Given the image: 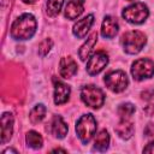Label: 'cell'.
<instances>
[{
	"instance_id": "16",
	"label": "cell",
	"mask_w": 154,
	"mask_h": 154,
	"mask_svg": "<svg viewBox=\"0 0 154 154\" xmlns=\"http://www.w3.org/2000/svg\"><path fill=\"white\" fill-rule=\"evenodd\" d=\"M96 41H97V34H96V32H93V34L89 36V38L82 45V47H81L79 51H78V55H79L81 60L84 61V60H87V59L89 58V55H90V53H91V51H93V48H94Z\"/></svg>"
},
{
	"instance_id": "9",
	"label": "cell",
	"mask_w": 154,
	"mask_h": 154,
	"mask_svg": "<svg viewBox=\"0 0 154 154\" xmlns=\"http://www.w3.org/2000/svg\"><path fill=\"white\" fill-rule=\"evenodd\" d=\"M13 132V116L11 113H4L1 117V143H6Z\"/></svg>"
},
{
	"instance_id": "5",
	"label": "cell",
	"mask_w": 154,
	"mask_h": 154,
	"mask_svg": "<svg viewBox=\"0 0 154 154\" xmlns=\"http://www.w3.org/2000/svg\"><path fill=\"white\" fill-rule=\"evenodd\" d=\"M81 99L87 106L91 108H100L105 102V94L95 85H85L81 90Z\"/></svg>"
},
{
	"instance_id": "28",
	"label": "cell",
	"mask_w": 154,
	"mask_h": 154,
	"mask_svg": "<svg viewBox=\"0 0 154 154\" xmlns=\"http://www.w3.org/2000/svg\"><path fill=\"white\" fill-rule=\"evenodd\" d=\"M23 2H25V4H35L37 0H22Z\"/></svg>"
},
{
	"instance_id": "17",
	"label": "cell",
	"mask_w": 154,
	"mask_h": 154,
	"mask_svg": "<svg viewBox=\"0 0 154 154\" xmlns=\"http://www.w3.org/2000/svg\"><path fill=\"white\" fill-rule=\"evenodd\" d=\"M134 131H135V128L132 123H130L128 119H122V122L116 126V132L123 140H129L134 135Z\"/></svg>"
},
{
	"instance_id": "1",
	"label": "cell",
	"mask_w": 154,
	"mask_h": 154,
	"mask_svg": "<svg viewBox=\"0 0 154 154\" xmlns=\"http://www.w3.org/2000/svg\"><path fill=\"white\" fill-rule=\"evenodd\" d=\"M36 31V19L32 14L24 13L11 26V36L14 40H29Z\"/></svg>"
},
{
	"instance_id": "23",
	"label": "cell",
	"mask_w": 154,
	"mask_h": 154,
	"mask_svg": "<svg viewBox=\"0 0 154 154\" xmlns=\"http://www.w3.org/2000/svg\"><path fill=\"white\" fill-rule=\"evenodd\" d=\"M52 45H53L52 40H49V38L43 40V41L38 45V53H40L41 55H46V54L49 52V49L52 48Z\"/></svg>"
},
{
	"instance_id": "18",
	"label": "cell",
	"mask_w": 154,
	"mask_h": 154,
	"mask_svg": "<svg viewBox=\"0 0 154 154\" xmlns=\"http://www.w3.org/2000/svg\"><path fill=\"white\" fill-rule=\"evenodd\" d=\"M108 144H109V135L106 130H101L96 137H95V141H94V147L100 150V152H103L108 148Z\"/></svg>"
},
{
	"instance_id": "6",
	"label": "cell",
	"mask_w": 154,
	"mask_h": 154,
	"mask_svg": "<svg viewBox=\"0 0 154 154\" xmlns=\"http://www.w3.org/2000/svg\"><path fill=\"white\" fill-rule=\"evenodd\" d=\"M105 83L109 90H112L114 93H120L128 87L129 79L124 71L116 70V71L108 72L105 76Z\"/></svg>"
},
{
	"instance_id": "10",
	"label": "cell",
	"mask_w": 154,
	"mask_h": 154,
	"mask_svg": "<svg viewBox=\"0 0 154 154\" xmlns=\"http://www.w3.org/2000/svg\"><path fill=\"white\" fill-rule=\"evenodd\" d=\"M94 23V16L93 14H88L87 17L79 19L75 25H73V34L75 36H77L78 38H83L87 32L89 31V29L91 28Z\"/></svg>"
},
{
	"instance_id": "14",
	"label": "cell",
	"mask_w": 154,
	"mask_h": 154,
	"mask_svg": "<svg viewBox=\"0 0 154 154\" xmlns=\"http://www.w3.org/2000/svg\"><path fill=\"white\" fill-rule=\"evenodd\" d=\"M84 0H70L65 7V17L67 19H76L83 12Z\"/></svg>"
},
{
	"instance_id": "26",
	"label": "cell",
	"mask_w": 154,
	"mask_h": 154,
	"mask_svg": "<svg viewBox=\"0 0 154 154\" xmlns=\"http://www.w3.org/2000/svg\"><path fill=\"white\" fill-rule=\"evenodd\" d=\"M153 96H154V90H150V91H143V93H142V97L146 99V100H148V99H150V97H153Z\"/></svg>"
},
{
	"instance_id": "7",
	"label": "cell",
	"mask_w": 154,
	"mask_h": 154,
	"mask_svg": "<svg viewBox=\"0 0 154 154\" xmlns=\"http://www.w3.org/2000/svg\"><path fill=\"white\" fill-rule=\"evenodd\" d=\"M131 75L134 79L142 81L144 78H150L154 75V61L150 59H137L131 67Z\"/></svg>"
},
{
	"instance_id": "12",
	"label": "cell",
	"mask_w": 154,
	"mask_h": 154,
	"mask_svg": "<svg viewBox=\"0 0 154 154\" xmlns=\"http://www.w3.org/2000/svg\"><path fill=\"white\" fill-rule=\"evenodd\" d=\"M70 96V87L63 82L54 83V102L55 105L65 103Z\"/></svg>"
},
{
	"instance_id": "29",
	"label": "cell",
	"mask_w": 154,
	"mask_h": 154,
	"mask_svg": "<svg viewBox=\"0 0 154 154\" xmlns=\"http://www.w3.org/2000/svg\"><path fill=\"white\" fill-rule=\"evenodd\" d=\"M53 152H63V153H65L66 150H64V149H60V148H55V149H53Z\"/></svg>"
},
{
	"instance_id": "8",
	"label": "cell",
	"mask_w": 154,
	"mask_h": 154,
	"mask_svg": "<svg viewBox=\"0 0 154 154\" xmlns=\"http://www.w3.org/2000/svg\"><path fill=\"white\" fill-rule=\"evenodd\" d=\"M108 64V55L105 52H96L87 63V72L90 76L100 73Z\"/></svg>"
},
{
	"instance_id": "2",
	"label": "cell",
	"mask_w": 154,
	"mask_h": 154,
	"mask_svg": "<svg viewBox=\"0 0 154 154\" xmlns=\"http://www.w3.org/2000/svg\"><path fill=\"white\" fill-rule=\"evenodd\" d=\"M146 36L138 30H131L122 36V45L128 54H137L146 45Z\"/></svg>"
},
{
	"instance_id": "27",
	"label": "cell",
	"mask_w": 154,
	"mask_h": 154,
	"mask_svg": "<svg viewBox=\"0 0 154 154\" xmlns=\"http://www.w3.org/2000/svg\"><path fill=\"white\" fill-rule=\"evenodd\" d=\"M144 112L148 114V116H153L154 114V105H149L148 107L144 108Z\"/></svg>"
},
{
	"instance_id": "15",
	"label": "cell",
	"mask_w": 154,
	"mask_h": 154,
	"mask_svg": "<svg viewBox=\"0 0 154 154\" xmlns=\"http://www.w3.org/2000/svg\"><path fill=\"white\" fill-rule=\"evenodd\" d=\"M67 130H69V128H67L66 123L63 120V118L60 116H54L52 119V123H51V132L55 137L64 138L67 134Z\"/></svg>"
},
{
	"instance_id": "4",
	"label": "cell",
	"mask_w": 154,
	"mask_h": 154,
	"mask_svg": "<svg viewBox=\"0 0 154 154\" xmlns=\"http://www.w3.org/2000/svg\"><path fill=\"white\" fill-rule=\"evenodd\" d=\"M149 14V10L147 7V5H144L143 2H136L134 5L128 6L126 8H124L122 16L123 18L132 24H141L143 23Z\"/></svg>"
},
{
	"instance_id": "22",
	"label": "cell",
	"mask_w": 154,
	"mask_h": 154,
	"mask_svg": "<svg viewBox=\"0 0 154 154\" xmlns=\"http://www.w3.org/2000/svg\"><path fill=\"white\" fill-rule=\"evenodd\" d=\"M135 112V106L131 103H123L118 107V114L122 119H128L130 118Z\"/></svg>"
},
{
	"instance_id": "20",
	"label": "cell",
	"mask_w": 154,
	"mask_h": 154,
	"mask_svg": "<svg viewBox=\"0 0 154 154\" xmlns=\"http://www.w3.org/2000/svg\"><path fill=\"white\" fill-rule=\"evenodd\" d=\"M26 143L31 147V148H35V149H38L42 147V143H43V140H42V136L36 132V131H29L26 134Z\"/></svg>"
},
{
	"instance_id": "13",
	"label": "cell",
	"mask_w": 154,
	"mask_h": 154,
	"mask_svg": "<svg viewBox=\"0 0 154 154\" xmlns=\"http://www.w3.org/2000/svg\"><path fill=\"white\" fill-rule=\"evenodd\" d=\"M118 29H119V26H118L117 20L111 16H106L102 22V28H101L102 36L106 38H112L117 35Z\"/></svg>"
},
{
	"instance_id": "19",
	"label": "cell",
	"mask_w": 154,
	"mask_h": 154,
	"mask_svg": "<svg viewBox=\"0 0 154 154\" xmlns=\"http://www.w3.org/2000/svg\"><path fill=\"white\" fill-rule=\"evenodd\" d=\"M45 116H46V107L43 105H37L30 111L29 118L32 124H37L45 118Z\"/></svg>"
},
{
	"instance_id": "3",
	"label": "cell",
	"mask_w": 154,
	"mask_h": 154,
	"mask_svg": "<svg viewBox=\"0 0 154 154\" xmlns=\"http://www.w3.org/2000/svg\"><path fill=\"white\" fill-rule=\"evenodd\" d=\"M96 131V120L93 114L82 116L76 124V132L83 143H88Z\"/></svg>"
},
{
	"instance_id": "24",
	"label": "cell",
	"mask_w": 154,
	"mask_h": 154,
	"mask_svg": "<svg viewBox=\"0 0 154 154\" xmlns=\"http://www.w3.org/2000/svg\"><path fill=\"white\" fill-rule=\"evenodd\" d=\"M144 134H146L147 136H152V135H154V126H153L152 124L147 125V128L144 129Z\"/></svg>"
},
{
	"instance_id": "25",
	"label": "cell",
	"mask_w": 154,
	"mask_h": 154,
	"mask_svg": "<svg viewBox=\"0 0 154 154\" xmlns=\"http://www.w3.org/2000/svg\"><path fill=\"white\" fill-rule=\"evenodd\" d=\"M143 153H154V141L150 142L146 148H143Z\"/></svg>"
},
{
	"instance_id": "11",
	"label": "cell",
	"mask_w": 154,
	"mask_h": 154,
	"mask_svg": "<svg viewBox=\"0 0 154 154\" xmlns=\"http://www.w3.org/2000/svg\"><path fill=\"white\" fill-rule=\"evenodd\" d=\"M59 72H60L63 78H71L77 72L76 61L70 57L63 58L60 60V64H59Z\"/></svg>"
},
{
	"instance_id": "21",
	"label": "cell",
	"mask_w": 154,
	"mask_h": 154,
	"mask_svg": "<svg viewBox=\"0 0 154 154\" xmlns=\"http://www.w3.org/2000/svg\"><path fill=\"white\" fill-rule=\"evenodd\" d=\"M63 4L64 0H47V13L52 17L57 16L61 10Z\"/></svg>"
}]
</instances>
